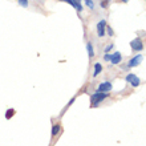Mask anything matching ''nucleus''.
<instances>
[{
    "mask_svg": "<svg viewBox=\"0 0 146 146\" xmlns=\"http://www.w3.org/2000/svg\"><path fill=\"white\" fill-rule=\"evenodd\" d=\"M106 97H108V94H106V93H101V92L93 93L92 97H90V101H92V106H97V105L100 104V102H102V101H104Z\"/></svg>",
    "mask_w": 146,
    "mask_h": 146,
    "instance_id": "1",
    "label": "nucleus"
},
{
    "mask_svg": "<svg viewBox=\"0 0 146 146\" xmlns=\"http://www.w3.org/2000/svg\"><path fill=\"white\" fill-rule=\"evenodd\" d=\"M126 81L131 85V86H134V88H137V86L141 84V80H139L138 77L135 76L134 73H129V74L126 76Z\"/></svg>",
    "mask_w": 146,
    "mask_h": 146,
    "instance_id": "2",
    "label": "nucleus"
},
{
    "mask_svg": "<svg viewBox=\"0 0 146 146\" xmlns=\"http://www.w3.org/2000/svg\"><path fill=\"white\" fill-rule=\"evenodd\" d=\"M130 46L131 49L135 50V52H139V50L143 49V42L141 38H134V40H131L130 41Z\"/></svg>",
    "mask_w": 146,
    "mask_h": 146,
    "instance_id": "3",
    "label": "nucleus"
},
{
    "mask_svg": "<svg viewBox=\"0 0 146 146\" xmlns=\"http://www.w3.org/2000/svg\"><path fill=\"white\" fill-rule=\"evenodd\" d=\"M113 85H111L110 81H105V82H101L97 88V92H101V93H106V92H110Z\"/></svg>",
    "mask_w": 146,
    "mask_h": 146,
    "instance_id": "4",
    "label": "nucleus"
},
{
    "mask_svg": "<svg viewBox=\"0 0 146 146\" xmlns=\"http://www.w3.org/2000/svg\"><path fill=\"white\" fill-rule=\"evenodd\" d=\"M142 60H143V56H141V54H137L135 57H133V58H130V60H129V62H127V66H129V68L138 66L139 64L142 62Z\"/></svg>",
    "mask_w": 146,
    "mask_h": 146,
    "instance_id": "5",
    "label": "nucleus"
},
{
    "mask_svg": "<svg viewBox=\"0 0 146 146\" xmlns=\"http://www.w3.org/2000/svg\"><path fill=\"white\" fill-rule=\"evenodd\" d=\"M105 29H106V23H105V20H100V23L97 24V35L100 36V37H102V36H105Z\"/></svg>",
    "mask_w": 146,
    "mask_h": 146,
    "instance_id": "6",
    "label": "nucleus"
},
{
    "mask_svg": "<svg viewBox=\"0 0 146 146\" xmlns=\"http://www.w3.org/2000/svg\"><path fill=\"white\" fill-rule=\"evenodd\" d=\"M121 60H122L121 53H119V52H114L113 54H110V60H109V61H110L113 65H117V64L121 62Z\"/></svg>",
    "mask_w": 146,
    "mask_h": 146,
    "instance_id": "7",
    "label": "nucleus"
},
{
    "mask_svg": "<svg viewBox=\"0 0 146 146\" xmlns=\"http://www.w3.org/2000/svg\"><path fill=\"white\" fill-rule=\"evenodd\" d=\"M101 70H102V65H101L100 62H96V64H94V70H93V77L98 76L101 73Z\"/></svg>",
    "mask_w": 146,
    "mask_h": 146,
    "instance_id": "8",
    "label": "nucleus"
},
{
    "mask_svg": "<svg viewBox=\"0 0 146 146\" xmlns=\"http://www.w3.org/2000/svg\"><path fill=\"white\" fill-rule=\"evenodd\" d=\"M72 5L76 8L78 12H81L84 8H82V4H81V0H72Z\"/></svg>",
    "mask_w": 146,
    "mask_h": 146,
    "instance_id": "9",
    "label": "nucleus"
},
{
    "mask_svg": "<svg viewBox=\"0 0 146 146\" xmlns=\"http://www.w3.org/2000/svg\"><path fill=\"white\" fill-rule=\"evenodd\" d=\"M86 50H88L89 58H93V56H94V49H93V45L90 44V42H88V44H86Z\"/></svg>",
    "mask_w": 146,
    "mask_h": 146,
    "instance_id": "10",
    "label": "nucleus"
},
{
    "mask_svg": "<svg viewBox=\"0 0 146 146\" xmlns=\"http://www.w3.org/2000/svg\"><path fill=\"white\" fill-rule=\"evenodd\" d=\"M58 131H60V125H58V123H54L53 126H52V135L56 137V135L58 134Z\"/></svg>",
    "mask_w": 146,
    "mask_h": 146,
    "instance_id": "11",
    "label": "nucleus"
},
{
    "mask_svg": "<svg viewBox=\"0 0 146 146\" xmlns=\"http://www.w3.org/2000/svg\"><path fill=\"white\" fill-rule=\"evenodd\" d=\"M85 3H86V5L89 7V9H93L94 8V3H93L92 0H84Z\"/></svg>",
    "mask_w": 146,
    "mask_h": 146,
    "instance_id": "12",
    "label": "nucleus"
},
{
    "mask_svg": "<svg viewBox=\"0 0 146 146\" xmlns=\"http://www.w3.org/2000/svg\"><path fill=\"white\" fill-rule=\"evenodd\" d=\"M15 111H13V109H9V110L7 111V114H5V117H7V119H9L12 117V114H13Z\"/></svg>",
    "mask_w": 146,
    "mask_h": 146,
    "instance_id": "13",
    "label": "nucleus"
},
{
    "mask_svg": "<svg viewBox=\"0 0 146 146\" xmlns=\"http://www.w3.org/2000/svg\"><path fill=\"white\" fill-rule=\"evenodd\" d=\"M111 49H113V44H109V45H106V48L104 49V52L105 53H109Z\"/></svg>",
    "mask_w": 146,
    "mask_h": 146,
    "instance_id": "14",
    "label": "nucleus"
},
{
    "mask_svg": "<svg viewBox=\"0 0 146 146\" xmlns=\"http://www.w3.org/2000/svg\"><path fill=\"white\" fill-rule=\"evenodd\" d=\"M19 4L21 7H28V0H19Z\"/></svg>",
    "mask_w": 146,
    "mask_h": 146,
    "instance_id": "15",
    "label": "nucleus"
},
{
    "mask_svg": "<svg viewBox=\"0 0 146 146\" xmlns=\"http://www.w3.org/2000/svg\"><path fill=\"white\" fill-rule=\"evenodd\" d=\"M105 32H108V35H109V36H113V35H114V33H113V29H111L110 27L106 28V29H105Z\"/></svg>",
    "mask_w": 146,
    "mask_h": 146,
    "instance_id": "16",
    "label": "nucleus"
},
{
    "mask_svg": "<svg viewBox=\"0 0 146 146\" xmlns=\"http://www.w3.org/2000/svg\"><path fill=\"white\" fill-rule=\"evenodd\" d=\"M108 3H109V0H102V3H101V7H102V8H106V7H108Z\"/></svg>",
    "mask_w": 146,
    "mask_h": 146,
    "instance_id": "17",
    "label": "nucleus"
},
{
    "mask_svg": "<svg viewBox=\"0 0 146 146\" xmlns=\"http://www.w3.org/2000/svg\"><path fill=\"white\" fill-rule=\"evenodd\" d=\"M104 60H105V61H109V60H110V54H109V53H105Z\"/></svg>",
    "mask_w": 146,
    "mask_h": 146,
    "instance_id": "18",
    "label": "nucleus"
},
{
    "mask_svg": "<svg viewBox=\"0 0 146 146\" xmlns=\"http://www.w3.org/2000/svg\"><path fill=\"white\" fill-rule=\"evenodd\" d=\"M60 1H65V3H69L72 5V0H60Z\"/></svg>",
    "mask_w": 146,
    "mask_h": 146,
    "instance_id": "19",
    "label": "nucleus"
},
{
    "mask_svg": "<svg viewBox=\"0 0 146 146\" xmlns=\"http://www.w3.org/2000/svg\"><path fill=\"white\" fill-rule=\"evenodd\" d=\"M121 1H122V3H127V1H129V0H121Z\"/></svg>",
    "mask_w": 146,
    "mask_h": 146,
    "instance_id": "20",
    "label": "nucleus"
}]
</instances>
